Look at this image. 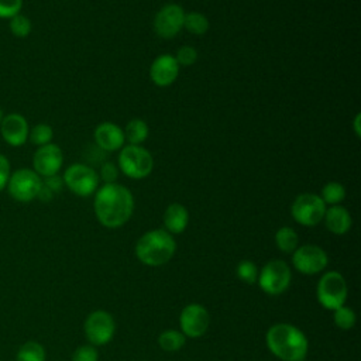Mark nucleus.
<instances>
[{"label":"nucleus","mask_w":361,"mask_h":361,"mask_svg":"<svg viewBox=\"0 0 361 361\" xmlns=\"http://www.w3.org/2000/svg\"><path fill=\"white\" fill-rule=\"evenodd\" d=\"M268 350L282 361H299L307 354V338L293 324L278 323L269 327L265 336Z\"/></svg>","instance_id":"2"},{"label":"nucleus","mask_w":361,"mask_h":361,"mask_svg":"<svg viewBox=\"0 0 361 361\" xmlns=\"http://www.w3.org/2000/svg\"><path fill=\"white\" fill-rule=\"evenodd\" d=\"M299 361H303V360H299Z\"/></svg>","instance_id":"39"},{"label":"nucleus","mask_w":361,"mask_h":361,"mask_svg":"<svg viewBox=\"0 0 361 361\" xmlns=\"http://www.w3.org/2000/svg\"><path fill=\"white\" fill-rule=\"evenodd\" d=\"M323 220H324L326 228L330 233L337 234V235L345 234L351 228V224H353L350 212L340 204H334V206H330L329 209H326Z\"/></svg>","instance_id":"18"},{"label":"nucleus","mask_w":361,"mask_h":361,"mask_svg":"<svg viewBox=\"0 0 361 361\" xmlns=\"http://www.w3.org/2000/svg\"><path fill=\"white\" fill-rule=\"evenodd\" d=\"M360 120H361V114H360V113H357V114H355V117H354V123H353V126H354V133H355V135H357V137H360V135H361Z\"/></svg>","instance_id":"37"},{"label":"nucleus","mask_w":361,"mask_h":361,"mask_svg":"<svg viewBox=\"0 0 361 361\" xmlns=\"http://www.w3.org/2000/svg\"><path fill=\"white\" fill-rule=\"evenodd\" d=\"M8 28L11 31V34L17 38H25L27 35H30L32 24L31 20L28 17H25L24 14L18 13L14 17H11L8 20Z\"/></svg>","instance_id":"27"},{"label":"nucleus","mask_w":361,"mask_h":361,"mask_svg":"<svg viewBox=\"0 0 361 361\" xmlns=\"http://www.w3.org/2000/svg\"><path fill=\"white\" fill-rule=\"evenodd\" d=\"M93 207L102 226L117 228L130 220L134 212V197L130 189L117 182L104 183L96 190Z\"/></svg>","instance_id":"1"},{"label":"nucleus","mask_w":361,"mask_h":361,"mask_svg":"<svg viewBox=\"0 0 361 361\" xmlns=\"http://www.w3.org/2000/svg\"><path fill=\"white\" fill-rule=\"evenodd\" d=\"M324 204H340L345 199V188L340 182H327L322 188V193L319 195Z\"/></svg>","instance_id":"23"},{"label":"nucleus","mask_w":361,"mask_h":361,"mask_svg":"<svg viewBox=\"0 0 361 361\" xmlns=\"http://www.w3.org/2000/svg\"><path fill=\"white\" fill-rule=\"evenodd\" d=\"M189 223L188 209L180 203L169 204L164 212V226L169 234H180Z\"/></svg>","instance_id":"19"},{"label":"nucleus","mask_w":361,"mask_h":361,"mask_svg":"<svg viewBox=\"0 0 361 361\" xmlns=\"http://www.w3.org/2000/svg\"><path fill=\"white\" fill-rule=\"evenodd\" d=\"M209 313L199 303L186 305L179 316V324L183 336L197 338L203 336L209 327Z\"/></svg>","instance_id":"13"},{"label":"nucleus","mask_w":361,"mask_h":361,"mask_svg":"<svg viewBox=\"0 0 361 361\" xmlns=\"http://www.w3.org/2000/svg\"><path fill=\"white\" fill-rule=\"evenodd\" d=\"M176 243L165 228H155L144 233L135 244L137 258L149 267L166 264L175 254Z\"/></svg>","instance_id":"3"},{"label":"nucleus","mask_w":361,"mask_h":361,"mask_svg":"<svg viewBox=\"0 0 361 361\" xmlns=\"http://www.w3.org/2000/svg\"><path fill=\"white\" fill-rule=\"evenodd\" d=\"M327 206L316 193H300L290 206L293 220L302 226L313 227L319 224L326 213Z\"/></svg>","instance_id":"8"},{"label":"nucleus","mask_w":361,"mask_h":361,"mask_svg":"<svg viewBox=\"0 0 361 361\" xmlns=\"http://www.w3.org/2000/svg\"><path fill=\"white\" fill-rule=\"evenodd\" d=\"M317 300L329 310L343 306L347 299V283L341 274L336 271L326 272L317 282Z\"/></svg>","instance_id":"7"},{"label":"nucleus","mask_w":361,"mask_h":361,"mask_svg":"<svg viewBox=\"0 0 361 361\" xmlns=\"http://www.w3.org/2000/svg\"><path fill=\"white\" fill-rule=\"evenodd\" d=\"M209 27H210V23L203 13H199V11L185 13L183 28L188 32L193 35H203L209 31Z\"/></svg>","instance_id":"21"},{"label":"nucleus","mask_w":361,"mask_h":361,"mask_svg":"<svg viewBox=\"0 0 361 361\" xmlns=\"http://www.w3.org/2000/svg\"><path fill=\"white\" fill-rule=\"evenodd\" d=\"M179 66H190L197 61V51L195 47L183 45L176 51V55H173Z\"/></svg>","instance_id":"30"},{"label":"nucleus","mask_w":361,"mask_h":361,"mask_svg":"<svg viewBox=\"0 0 361 361\" xmlns=\"http://www.w3.org/2000/svg\"><path fill=\"white\" fill-rule=\"evenodd\" d=\"M16 360L17 361H45V350L37 341H27L20 347Z\"/></svg>","instance_id":"25"},{"label":"nucleus","mask_w":361,"mask_h":361,"mask_svg":"<svg viewBox=\"0 0 361 361\" xmlns=\"http://www.w3.org/2000/svg\"><path fill=\"white\" fill-rule=\"evenodd\" d=\"M63 185L68 186V189L80 196L87 197L93 195L99 189V173L86 164H72L68 166L62 175Z\"/></svg>","instance_id":"5"},{"label":"nucleus","mask_w":361,"mask_h":361,"mask_svg":"<svg viewBox=\"0 0 361 361\" xmlns=\"http://www.w3.org/2000/svg\"><path fill=\"white\" fill-rule=\"evenodd\" d=\"M99 353L93 345L78 347L72 355V361H97Z\"/></svg>","instance_id":"33"},{"label":"nucleus","mask_w":361,"mask_h":361,"mask_svg":"<svg viewBox=\"0 0 361 361\" xmlns=\"http://www.w3.org/2000/svg\"><path fill=\"white\" fill-rule=\"evenodd\" d=\"M299 237L292 227L283 226L275 234V244L282 252H293L298 248Z\"/></svg>","instance_id":"22"},{"label":"nucleus","mask_w":361,"mask_h":361,"mask_svg":"<svg viewBox=\"0 0 361 361\" xmlns=\"http://www.w3.org/2000/svg\"><path fill=\"white\" fill-rule=\"evenodd\" d=\"M114 329L113 316L104 310H96L85 320V334L93 345L109 343L114 334Z\"/></svg>","instance_id":"12"},{"label":"nucleus","mask_w":361,"mask_h":361,"mask_svg":"<svg viewBox=\"0 0 361 361\" xmlns=\"http://www.w3.org/2000/svg\"><path fill=\"white\" fill-rule=\"evenodd\" d=\"M63 164V154L62 149L54 144L49 142L47 145L38 147L32 157V166L34 171L44 179L52 175H56Z\"/></svg>","instance_id":"14"},{"label":"nucleus","mask_w":361,"mask_h":361,"mask_svg":"<svg viewBox=\"0 0 361 361\" xmlns=\"http://www.w3.org/2000/svg\"><path fill=\"white\" fill-rule=\"evenodd\" d=\"M38 199H41L42 202H48V200H51L52 197H54V192L52 190H49L44 183H42V186H41V189H39V192H38V196H37Z\"/></svg>","instance_id":"36"},{"label":"nucleus","mask_w":361,"mask_h":361,"mask_svg":"<svg viewBox=\"0 0 361 361\" xmlns=\"http://www.w3.org/2000/svg\"><path fill=\"white\" fill-rule=\"evenodd\" d=\"M183 18H185V11L179 4L176 3L164 4L154 16V21H152L154 31L158 37L164 39H171L176 37L179 31L183 28Z\"/></svg>","instance_id":"10"},{"label":"nucleus","mask_w":361,"mask_h":361,"mask_svg":"<svg viewBox=\"0 0 361 361\" xmlns=\"http://www.w3.org/2000/svg\"><path fill=\"white\" fill-rule=\"evenodd\" d=\"M10 173H11V169H10L8 159L6 155L0 154V190H3L7 186Z\"/></svg>","instance_id":"34"},{"label":"nucleus","mask_w":361,"mask_h":361,"mask_svg":"<svg viewBox=\"0 0 361 361\" xmlns=\"http://www.w3.org/2000/svg\"><path fill=\"white\" fill-rule=\"evenodd\" d=\"M28 121L23 114L10 113L6 114L0 124V134L3 140L11 147H21L28 140Z\"/></svg>","instance_id":"15"},{"label":"nucleus","mask_w":361,"mask_h":361,"mask_svg":"<svg viewBox=\"0 0 361 361\" xmlns=\"http://www.w3.org/2000/svg\"><path fill=\"white\" fill-rule=\"evenodd\" d=\"M158 344L164 351H178L185 344V336L178 330H165L159 334Z\"/></svg>","instance_id":"24"},{"label":"nucleus","mask_w":361,"mask_h":361,"mask_svg":"<svg viewBox=\"0 0 361 361\" xmlns=\"http://www.w3.org/2000/svg\"><path fill=\"white\" fill-rule=\"evenodd\" d=\"M333 320H334V324L341 329V330H350L354 327L355 324V313L353 309L347 307V306H340L334 310V314H333Z\"/></svg>","instance_id":"28"},{"label":"nucleus","mask_w":361,"mask_h":361,"mask_svg":"<svg viewBox=\"0 0 361 361\" xmlns=\"http://www.w3.org/2000/svg\"><path fill=\"white\" fill-rule=\"evenodd\" d=\"M41 186L42 178L34 169L21 168L10 173L6 188L14 200L27 203L38 196Z\"/></svg>","instance_id":"6"},{"label":"nucleus","mask_w":361,"mask_h":361,"mask_svg":"<svg viewBox=\"0 0 361 361\" xmlns=\"http://www.w3.org/2000/svg\"><path fill=\"white\" fill-rule=\"evenodd\" d=\"M118 166L110 161H106L100 165L99 171V179H102L104 183H114L118 178Z\"/></svg>","instance_id":"31"},{"label":"nucleus","mask_w":361,"mask_h":361,"mask_svg":"<svg viewBox=\"0 0 361 361\" xmlns=\"http://www.w3.org/2000/svg\"><path fill=\"white\" fill-rule=\"evenodd\" d=\"M52 138H54V130L49 124L39 123V124H35L32 128H30L28 140L37 147H42L52 142Z\"/></svg>","instance_id":"26"},{"label":"nucleus","mask_w":361,"mask_h":361,"mask_svg":"<svg viewBox=\"0 0 361 361\" xmlns=\"http://www.w3.org/2000/svg\"><path fill=\"white\" fill-rule=\"evenodd\" d=\"M292 262L296 271H299L300 274L314 275L322 272L327 267L329 258L322 247L305 244L293 251Z\"/></svg>","instance_id":"11"},{"label":"nucleus","mask_w":361,"mask_h":361,"mask_svg":"<svg viewBox=\"0 0 361 361\" xmlns=\"http://www.w3.org/2000/svg\"><path fill=\"white\" fill-rule=\"evenodd\" d=\"M179 65L173 55L162 54L157 56L149 66V78L154 85L166 87L172 85L179 75Z\"/></svg>","instance_id":"16"},{"label":"nucleus","mask_w":361,"mask_h":361,"mask_svg":"<svg viewBox=\"0 0 361 361\" xmlns=\"http://www.w3.org/2000/svg\"><path fill=\"white\" fill-rule=\"evenodd\" d=\"M292 279L290 268L282 259L268 261L261 272L258 274V285L268 295H281L283 293Z\"/></svg>","instance_id":"9"},{"label":"nucleus","mask_w":361,"mask_h":361,"mask_svg":"<svg viewBox=\"0 0 361 361\" xmlns=\"http://www.w3.org/2000/svg\"><path fill=\"white\" fill-rule=\"evenodd\" d=\"M124 131V138L131 145H141L148 137V124L141 118H131Z\"/></svg>","instance_id":"20"},{"label":"nucleus","mask_w":361,"mask_h":361,"mask_svg":"<svg viewBox=\"0 0 361 361\" xmlns=\"http://www.w3.org/2000/svg\"><path fill=\"white\" fill-rule=\"evenodd\" d=\"M3 117H4V114H3V110H1V107H0V124H1V120H3Z\"/></svg>","instance_id":"38"},{"label":"nucleus","mask_w":361,"mask_h":361,"mask_svg":"<svg viewBox=\"0 0 361 361\" xmlns=\"http://www.w3.org/2000/svg\"><path fill=\"white\" fill-rule=\"evenodd\" d=\"M118 169L130 179H144L154 169V158L142 145H124L117 158Z\"/></svg>","instance_id":"4"},{"label":"nucleus","mask_w":361,"mask_h":361,"mask_svg":"<svg viewBox=\"0 0 361 361\" xmlns=\"http://www.w3.org/2000/svg\"><path fill=\"white\" fill-rule=\"evenodd\" d=\"M23 0H0V18H11L21 11Z\"/></svg>","instance_id":"32"},{"label":"nucleus","mask_w":361,"mask_h":361,"mask_svg":"<svg viewBox=\"0 0 361 361\" xmlns=\"http://www.w3.org/2000/svg\"><path fill=\"white\" fill-rule=\"evenodd\" d=\"M42 183H44L49 190H52V192L55 193V192H59V190L62 189V186H63V179H62V176H59V175L56 173V175L44 178V179H42Z\"/></svg>","instance_id":"35"},{"label":"nucleus","mask_w":361,"mask_h":361,"mask_svg":"<svg viewBox=\"0 0 361 361\" xmlns=\"http://www.w3.org/2000/svg\"><path fill=\"white\" fill-rule=\"evenodd\" d=\"M235 272H237V276H238L243 282L250 283V285L254 283V282H257V279H258V268H257V265H255L252 261H250V259L241 261V262L237 265Z\"/></svg>","instance_id":"29"},{"label":"nucleus","mask_w":361,"mask_h":361,"mask_svg":"<svg viewBox=\"0 0 361 361\" xmlns=\"http://www.w3.org/2000/svg\"><path fill=\"white\" fill-rule=\"evenodd\" d=\"M124 131L120 126L104 121L94 128V142L104 152L120 151L124 147Z\"/></svg>","instance_id":"17"}]
</instances>
